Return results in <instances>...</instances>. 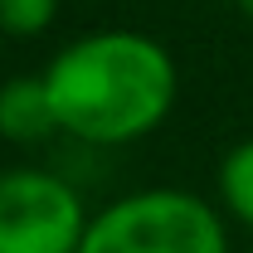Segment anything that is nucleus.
<instances>
[{
    "instance_id": "1",
    "label": "nucleus",
    "mask_w": 253,
    "mask_h": 253,
    "mask_svg": "<svg viewBox=\"0 0 253 253\" xmlns=\"http://www.w3.org/2000/svg\"><path fill=\"white\" fill-rule=\"evenodd\" d=\"M59 131L88 146H122L156 131L175 102V59L151 34L102 30L73 39L44 68Z\"/></svg>"
},
{
    "instance_id": "3",
    "label": "nucleus",
    "mask_w": 253,
    "mask_h": 253,
    "mask_svg": "<svg viewBox=\"0 0 253 253\" xmlns=\"http://www.w3.org/2000/svg\"><path fill=\"white\" fill-rule=\"evenodd\" d=\"M83 234V200L59 175L34 166L0 170V253H78Z\"/></svg>"
},
{
    "instance_id": "2",
    "label": "nucleus",
    "mask_w": 253,
    "mask_h": 253,
    "mask_svg": "<svg viewBox=\"0 0 253 253\" xmlns=\"http://www.w3.org/2000/svg\"><path fill=\"white\" fill-rule=\"evenodd\" d=\"M78 253H229V239L200 195L136 190L88 219Z\"/></svg>"
},
{
    "instance_id": "5",
    "label": "nucleus",
    "mask_w": 253,
    "mask_h": 253,
    "mask_svg": "<svg viewBox=\"0 0 253 253\" xmlns=\"http://www.w3.org/2000/svg\"><path fill=\"white\" fill-rule=\"evenodd\" d=\"M219 195H224V205H229V214L244 224V229H253V136L224 151Z\"/></svg>"
},
{
    "instance_id": "6",
    "label": "nucleus",
    "mask_w": 253,
    "mask_h": 253,
    "mask_svg": "<svg viewBox=\"0 0 253 253\" xmlns=\"http://www.w3.org/2000/svg\"><path fill=\"white\" fill-rule=\"evenodd\" d=\"M54 15H59V0H0V30L20 39L49 30Z\"/></svg>"
},
{
    "instance_id": "7",
    "label": "nucleus",
    "mask_w": 253,
    "mask_h": 253,
    "mask_svg": "<svg viewBox=\"0 0 253 253\" xmlns=\"http://www.w3.org/2000/svg\"><path fill=\"white\" fill-rule=\"evenodd\" d=\"M234 5H239V10H244V15L253 20V0H234Z\"/></svg>"
},
{
    "instance_id": "4",
    "label": "nucleus",
    "mask_w": 253,
    "mask_h": 253,
    "mask_svg": "<svg viewBox=\"0 0 253 253\" xmlns=\"http://www.w3.org/2000/svg\"><path fill=\"white\" fill-rule=\"evenodd\" d=\"M54 131H59V112L49 102L44 73L39 78H10V83H0V136L5 141L34 146V141H49Z\"/></svg>"
}]
</instances>
